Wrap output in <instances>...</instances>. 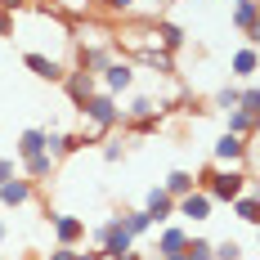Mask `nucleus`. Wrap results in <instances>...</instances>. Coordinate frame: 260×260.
<instances>
[{
    "label": "nucleus",
    "instance_id": "obj_7",
    "mask_svg": "<svg viewBox=\"0 0 260 260\" xmlns=\"http://www.w3.org/2000/svg\"><path fill=\"white\" fill-rule=\"evenodd\" d=\"M23 68H27L36 81H50V85H58V81L68 77L63 58H54V54H36V50H27V54H23Z\"/></svg>",
    "mask_w": 260,
    "mask_h": 260
},
{
    "label": "nucleus",
    "instance_id": "obj_40",
    "mask_svg": "<svg viewBox=\"0 0 260 260\" xmlns=\"http://www.w3.org/2000/svg\"><path fill=\"white\" fill-rule=\"evenodd\" d=\"M161 260H184V256H180V251H175V256H161Z\"/></svg>",
    "mask_w": 260,
    "mask_h": 260
},
{
    "label": "nucleus",
    "instance_id": "obj_26",
    "mask_svg": "<svg viewBox=\"0 0 260 260\" xmlns=\"http://www.w3.org/2000/svg\"><path fill=\"white\" fill-rule=\"evenodd\" d=\"M148 72H157V77H175V54H166V50H153V54H144L139 58Z\"/></svg>",
    "mask_w": 260,
    "mask_h": 260
},
{
    "label": "nucleus",
    "instance_id": "obj_34",
    "mask_svg": "<svg viewBox=\"0 0 260 260\" xmlns=\"http://www.w3.org/2000/svg\"><path fill=\"white\" fill-rule=\"evenodd\" d=\"M14 175H23V166H18L14 157H0V184H5V180H14Z\"/></svg>",
    "mask_w": 260,
    "mask_h": 260
},
{
    "label": "nucleus",
    "instance_id": "obj_37",
    "mask_svg": "<svg viewBox=\"0 0 260 260\" xmlns=\"http://www.w3.org/2000/svg\"><path fill=\"white\" fill-rule=\"evenodd\" d=\"M112 260H144V256H139V251L130 247V251H121V256H112Z\"/></svg>",
    "mask_w": 260,
    "mask_h": 260
},
{
    "label": "nucleus",
    "instance_id": "obj_17",
    "mask_svg": "<svg viewBox=\"0 0 260 260\" xmlns=\"http://www.w3.org/2000/svg\"><path fill=\"white\" fill-rule=\"evenodd\" d=\"M256 0H234V27L242 31V41H251L256 45Z\"/></svg>",
    "mask_w": 260,
    "mask_h": 260
},
{
    "label": "nucleus",
    "instance_id": "obj_8",
    "mask_svg": "<svg viewBox=\"0 0 260 260\" xmlns=\"http://www.w3.org/2000/svg\"><path fill=\"white\" fill-rule=\"evenodd\" d=\"M50 229H54V242H58V247H81V238H85V220H81V215H63V211H54V215H50Z\"/></svg>",
    "mask_w": 260,
    "mask_h": 260
},
{
    "label": "nucleus",
    "instance_id": "obj_18",
    "mask_svg": "<svg viewBox=\"0 0 260 260\" xmlns=\"http://www.w3.org/2000/svg\"><path fill=\"white\" fill-rule=\"evenodd\" d=\"M157 41H161V50H166V54H180L188 36H184V27H180V23H171V18H157Z\"/></svg>",
    "mask_w": 260,
    "mask_h": 260
},
{
    "label": "nucleus",
    "instance_id": "obj_13",
    "mask_svg": "<svg viewBox=\"0 0 260 260\" xmlns=\"http://www.w3.org/2000/svg\"><path fill=\"white\" fill-rule=\"evenodd\" d=\"M144 211H148L153 224H171V220H175V198L157 184V188H148V198H144Z\"/></svg>",
    "mask_w": 260,
    "mask_h": 260
},
{
    "label": "nucleus",
    "instance_id": "obj_33",
    "mask_svg": "<svg viewBox=\"0 0 260 260\" xmlns=\"http://www.w3.org/2000/svg\"><path fill=\"white\" fill-rule=\"evenodd\" d=\"M94 5H104L108 14H121V18H126V14H135V0H94Z\"/></svg>",
    "mask_w": 260,
    "mask_h": 260
},
{
    "label": "nucleus",
    "instance_id": "obj_11",
    "mask_svg": "<svg viewBox=\"0 0 260 260\" xmlns=\"http://www.w3.org/2000/svg\"><path fill=\"white\" fill-rule=\"evenodd\" d=\"M256 68H260V54L251 41H242L234 54H229V81H251L256 77Z\"/></svg>",
    "mask_w": 260,
    "mask_h": 260
},
{
    "label": "nucleus",
    "instance_id": "obj_29",
    "mask_svg": "<svg viewBox=\"0 0 260 260\" xmlns=\"http://www.w3.org/2000/svg\"><path fill=\"white\" fill-rule=\"evenodd\" d=\"M211 260H242V247H238L234 238H224V242H211Z\"/></svg>",
    "mask_w": 260,
    "mask_h": 260
},
{
    "label": "nucleus",
    "instance_id": "obj_22",
    "mask_svg": "<svg viewBox=\"0 0 260 260\" xmlns=\"http://www.w3.org/2000/svg\"><path fill=\"white\" fill-rule=\"evenodd\" d=\"M224 130H229V135H242V139H251V135H256V112H242V108L224 112Z\"/></svg>",
    "mask_w": 260,
    "mask_h": 260
},
{
    "label": "nucleus",
    "instance_id": "obj_5",
    "mask_svg": "<svg viewBox=\"0 0 260 260\" xmlns=\"http://www.w3.org/2000/svg\"><path fill=\"white\" fill-rule=\"evenodd\" d=\"M99 90H104V94H112V99L130 94V90H135V63L117 54V58L104 68V72H99Z\"/></svg>",
    "mask_w": 260,
    "mask_h": 260
},
{
    "label": "nucleus",
    "instance_id": "obj_38",
    "mask_svg": "<svg viewBox=\"0 0 260 260\" xmlns=\"http://www.w3.org/2000/svg\"><path fill=\"white\" fill-rule=\"evenodd\" d=\"M72 260H104V256H99V251H77Z\"/></svg>",
    "mask_w": 260,
    "mask_h": 260
},
{
    "label": "nucleus",
    "instance_id": "obj_16",
    "mask_svg": "<svg viewBox=\"0 0 260 260\" xmlns=\"http://www.w3.org/2000/svg\"><path fill=\"white\" fill-rule=\"evenodd\" d=\"M166 104L157 99V94H135L126 108H121V121H135V117H161Z\"/></svg>",
    "mask_w": 260,
    "mask_h": 260
},
{
    "label": "nucleus",
    "instance_id": "obj_20",
    "mask_svg": "<svg viewBox=\"0 0 260 260\" xmlns=\"http://www.w3.org/2000/svg\"><path fill=\"white\" fill-rule=\"evenodd\" d=\"M117 220H121V229H126L130 238H144V234H153V229H157L153 220H148V211H144V207H139V211H121Z\"/></svg>",
    "mask_w": 260,
    "mask_h": 260
},
{
    "label": "nucleus",
    "instance_id": "obj_35",
    "mask_svg": "<svg viewBox=\"0 0 260 260\" xmlns=\"http://www.w3.org/2000/svg\"><path fill=\"white\" fill-rule=\"evenodd\" d=\"M36 0H0V9H9V14H27Z\"/></svg>",
    "mask_w": 260,
    "mask_h": 260
},
{
    "label": "nucleus",
    "instance_id": "obj_9",
    "mask_svg": "<svg viewBox=\"0 0 260 260\" xmlns=\"http://www.w3.org/2000/svg\"><path fill=\"white\" fill-rule=\"evenodd\" d=\"M211 211H215V202H211V193H202V188H193V193H184V198H175V215H184V220H193V224H202V220H211Z\"/></svg>",
    "mask_w": 260,
    "mask_h": 260
},
{
    "label": "nucleus",
    "instance_id": "obj_32",
    "mask_svg": "<svg viewBox=\"0 0 260 260\" xmlns=\"http://www.w3.org/2000/svg\"><path fill=\"white\" fill-rule=\"evenodd\" d=\"M0 36H18V14H9V9H0Z\"/></svg>",
    "mask_w": 260,
    "mask_h": 260
},
{
    "label": "nucleus",
    "instance_id": "obj_4",
    "mask_svg": "<svg viewBox=\"0 0 260 260\" xmlns=\"http://www.w3.org/2000/svg\"><path fill=\"white\" fill-rule=\"evenodd\" d=\"M90 238H94V251H99L104 260H112V256H121V251H130V247H135V238L121 229V220H117V215H112V220H104Z\"/></svg>",
    "mask_w": 260,
    "mask_h": 260
},
{
    "label": "nucleus",
    "instance_id": "obj_15",
    "mask_svg": "<svg viewBox=\"0 0 260 260\" xmlns=\"http://www.w3.org/2000/svg\"><path fill=\"white\" fill-rule=\"evenodd\" d=\"M18 166H23V175H27L31 184H41V180H50L54 171H58V157H50V153H31V157H23Z\"/></svg>",
    "mask_w": 260,
    "mask_h": 260
},
{
    "label": "nucleus",
    "instance_id": "obj_24",
    "mask_svg": "<svg viewBox=\"0 0 260 260\" xmlns=\"http://www.w3.org/2000/svg\"><path fill=\"white\" fill-rule=\"evenodd\" d=\"M161 188H166L171 198H184V193H193V188H198V175H193V171H171V175L161 180Z\"/></svg>",
    "mask_w": 260,
    "mask_h": 260
},
{
    "label": "nucleus",
    "instance_id": "obj_12",
    "mask_svg": "<svg viewBox=\"0 0 260 260\" xmlns=\"http://www.w3.org/2000/svg\"><path fill=\"white\" fill-rule=\"evenodd\" d=\"M31 198H36V184L27 180V175H14V180H5V184H0V207H9V211L27 207Z\"/></svg>",
    "mask_w": 260,
    "mask_h": 260
},
{
    "label": "nucleus",
    "instance_id": "obj_27",
    "mask_svg": "<svg viewBox=\"0 0 260 260\" xmlns=\"http://www.w3.org/2000/svg\"><path fill=\"white\" fill-rule=\"evenodd\" d=\"M184 260H211V238H198V234H188L184 238Z\"/></svg>",
    "mask_w": 260,
    "mask_h": 260
},
{
    "label": "nucleus",
    "instance_id": "obj_14",
    "mask_svg": "<svg viewBox=\"0 0 260 260\" xmlns=\"http://www.w3.org/2000/svg\"><path fill=\"white\" fill-rule=\"evenodd\" d=\"M117 58V50H112V41H99V45H81V54H77V68H85V72H104L108 63Z\"/></svg>",
    "mask_w": 260,
    "mask_h": 260
},
{
    "label": "nucleus",
    "instance_id": "obj_3",
    "mask_svg": "<svg viewBox=\"0 0 260 260\" xmlns=\"http://www.w3.org/2000/svg\"><path fill=\"white\" fill-rule=\"evenodd\" d=\"M117 126H121V104H117L112 94H104V90H94V94L81 104V135H85L90 144H99V139H108Z\"/></svg>",
    "mask_w": 260,
    "mask_h": 260
},
{
    "label": "nucleus",
    "instance_id": "obj_6",
    "mask_svg": "<svg viewBox=\"0 0 260 260\" xmlns=\"http://www.w3.org/2000/svg\"><path fill=\"white\" fill-rule=\"evenodd\" d=\"M247 148H256V135L251 139H242V135H220L215 139V148H211V157H215V166H242L247 161Z\"/></svg>",
    "mask_w": 260,
    "mask_h": 260
},
{
    "label": "nucleus",
    "instance_id": "obj_1",
    "mask_svg": "<svg viewBox=\"0 0 260 260\" xmlns=\"http://www.w3.org/2000/svg\"><path fill=\"white\" fill-rule=\"evenodd\" d=\"M112 50L121 54V58H144V54L161 50V41H157V18H135V14H126L121 23L112 27Z\"/></svg>",
    "mask_w": 260,
    "mask_h": 260
},
{
    "label": "nucleus",
    "instance_id": "obj_19",
    "mask_svg": "<svg viewBox=\"0 0 260 260\" xmlns=\"http://www.w3.org/2000/svg\"><path fill=\"white\" fill-rule=\"evenodd\" d=\"M229 207H234V215H238V220H242V224H256V220H260L256 184H251V188H242V193H238V198H234V202H229Z\"/></svg>",
    "mask_w": 260,
    "mask_h": 260
},
{
    "label": "nucleus",
    "instance_id": "obj_36",
    "mask_svg": "<svg viewBox=\"0 0 260 260\" xmlns=\"http://www.w3.org/2000/svg\"><path fill=\"white\" fill-rule=\"evenodd\" d=\"M72 256H77V247H54L50 251V260H72Z\"/></svg>",
    "mask_w": 260,
    "mask_h": 260
},
{
    "label": "nucleus",
    "instance_id": "obj_30",
    "mask_svg": "<svg viewBox=\"0 0 260 260\" xmlns=\"http://www.w3.org/2000/svg\"><path fill=\"white\" fill-rule=\"evenodd\" d=\"M130 135H157L161 130V117H135V121H121Z\"/></svg>",
    "mask_w": 260,
    "mask_h": 260
},
{
    "label": "nucleus",
    "instance_id": "obj_2",
    "mask_svg": "<svg viewBox=\"0 0 260 260\" xmlns=\"http://www.w3.org/2000/svg\"><path fill=\"white\" fill-rule=\"evenodd\" d=\"M251 184H256V175H247L242 166H215V161H211V166L198 171V188L211 193V202H215V207H220V202L229 207L238 193H242V188H251Z\"/></svg>",
    "mask_w": 260,
    "mask_h": 260
},
{
    "label": "nucleus",
    "instance_id": "obj_10",
    "mask_svg": "<svg viewBox=\"0 0 260 260\" xmlns=\"http://www.w3.org/2000/svg\"><path fill=\"white\" fill-rule=\"evenodd\" d=\"M58 85H63V90H68V99L81 108L90 94H94V90H99V77H94V72H85V68H72V72L58 81Z\"/></svg>",
    "mask_w": 260,
    "mask_h": 260
},
{
    "label": "nucleus",
    "instance_id": "obj_23",
    "mask_svg": "<svg viewBox=\"0 0 260 260\" xmlns=\"http://www.w3.org/2000/svg\"><path fill=\"white\" fill-rule=\"evenodd\" d=\"M31 153H45V126H27L23 135H18V161Z\"/></svg>",
    "mask_w": 260,
    "mask_h": 260
},
{
    "label": "nucleus",
    "instance_id": "obj_21",
    "mask_svg": "<svg viewBox=\"0 0 260 260\" xmlns=\"http://www.w3.org/2000/svg\"><path fill=\"white\" fill-rule=\"evenodd\" d=\"M184 238H188V229L166 224V229L157 234V256H175V251H184Z\"/></svg>",
    "mask_w": 260,
    "mask_h": 260
},
{
    "label": "nucleus",
    "instance_id": "obj_31",
    "mask_svg": "<svg viewBox=\"0 0 260 260\" xmlns=\"http://www.w3.org/2000/svg\"><path fill=\"white\" fill-rule=\"evenodd\" d=\"M99 144H104V161L108 166H117V161L126 157V144H121V139H99Z\"/></svg>",
    "mask_w": 260,
    "mask_h": 260
},
{
    "label": "nucleus",
    "instance_id": "obj_28",
    "mask_svg": "<svg viewBox=\"0 0 260 260\" xmlns=\"http://www.w3.org/2000/svg\"><path fill=\"white\" fill-rule=\"evenodd\" d=\"M238 99H242V81H229L224 90H215V108H220V112H234Z\"/></svg>",
    "mask_w": 260,
    "mask_h": 260
},
{
    "label": "nucleus",
    "instance_id": "obj_25",
    "mask_svg": "<svg viewBox=\"0 0 260 260\" xmlns=\"http://www.w3.org/2000/svg\"><path fill=\"white\" fill-rule=\"evenodd\" d=\"M54 14H63V18H90L94 14V0H50Z\"/></svg>",
    "mask_w": 260,
    "mask_h": 260
},
{
    "label": "nucleus",
    "instance_id": "obj_39",
    "mask_svg": "<svg viewBox=\"0 0 260 260\" xmlns=\"http://www.w3.org/2000/svg\"><path fill=\"white\" fill-rule=\"evenodd\" d=\"M5 234H9V229H5V220H0V242H5Z\"/></svg>",
    "mask_w": 260,
    "mask_h": 260
}]
</instances>
